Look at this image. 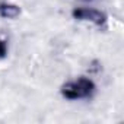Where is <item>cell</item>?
I'll return each instance as SVG.
<instances>
[{
	"label": "cell",
	"mask_w": 124,
	"mask_h": 124,
	"mask_svg": "<svg viewBox=\"0 0 124 124\" xmlns=\"http://www.w3.org/2000/svg\"><path fill=\"white\" fill-rule=\"evenodd\" d=\"M92 88H93V85L91 80L80 79L78 82H73V83H69L67 86H64L63 93H64V96H67L70 99H78V98L88 96L92 92Z\"/></svg>",
	"instance_id": "6da1fadb"
},
{
	"label": "cell",
	"mask_w": 124,
	"mask_h": 124,
	"mask_svg": "<svg viewBox=\"0 0 124 124\" xmlns=\"http://www.w3.org/2000/svg\"><path fill=\"white\" fill-rule=\"evenodd\" d=\"M75 16L76 18H83V19H86V18H89V19H93V21H96V22H101L102 21V15H99L98 12H89V10H76L75 12Z\"/></svg>",
	"instance_id": "7a4b0ae2"
},
{
	"label": "cell",
	"mask_w": 124,
	"mask_h": 124,
	"mask_svg": "<svg viewBox=\"0 0 124 124\" xmlns=\"http://www.w3.org/2000/svg\"><path fill=\"white\" fill-rule=\"evenodd\" d=\"M0 13H2V16L5 18H15L19 10L15 8V6H8V5H3L2 8H0Z\"/></svg>",
	"instance_id": "3957f363"
},
{
	"label": "cell",
	"mask_w": 124,
	"mask_h": 124,
	"mask_svg": "<svg viewBox=\"0 0 124 124\" xmlns=\"http://www.w3.org/2000/svg\"><path fill=\"white\" fill-rule=\"evenodd\" d=\"M6 54V44L3 41H0V57H3Z\"/></svg>",
	"instance_id": "277c9868"
}]
</instances>
